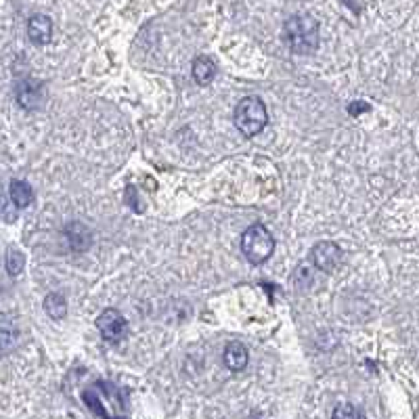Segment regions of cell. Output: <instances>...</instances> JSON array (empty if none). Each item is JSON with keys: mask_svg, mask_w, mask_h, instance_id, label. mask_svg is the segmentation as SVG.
Wrapping results in <instances>:
<instances>
[{"mask_svg": "<svg viewBox=\"0 0 419 419\" xmlns=\"http://www.w3.org/2000/svg\"><path fill=\"white\" fill-rule=\"evenodd\" d=\"M289 49L298 55H310L319 46V22L310 15H293L283 26Z\"/></svg>", "mask_w": 419, "mask_h": 419, "instance_id": "6da1fadb", "label": "cell"}, {"mask_svg": "<svg viewBox=\"0 0 419 419\" xmlns=\"http://www.w3.org/2000/svg\"><path fill=\"white\" fill-rule=\"evenodd\" d=\"M233 120H235V126L239 128L241 135L256 137L264 130V126L268 122L266 105L262 103L260 96H246L237 103Z\"/></svg>", "mask_w": 419, "mask_h": 419, "instance_id": "7a4b0ae2", "label": "cell"}, {"mask_svg": "<svg viewBox=\"0 0 419 419\" xmlns=\"http://www.w3.org/2000/svg\"><path fill=\"white\" fill-rule=\"evenodd\" d=\"M241 252L246 254L248 262L264 264L275 252V239L271 231L262 225H252L250 229H246L241 237Z\"/></svg>", "mask_w": 419, "mask_h": 419, "instance_id": "3957f363", "label": "cell"}, {"mask_svg": "<svg viewBox=\"0 0 419 419\" xmlns=\"http://www.w3.org/2000/svg\"><path fill=\"white\" fill-rule=\"evenodd\" d=\"M96 327L103 336L105 342L110 344H118L124 336H126V330H128V323L124 319V314L116 308H105L99 319H96Z\"/></svg>", "mask_w": 419, "mask_h": 419, "instance_id": "277c9868", "label": "cell"}, {"mask_svg": "<svg viewBox=\"0 0 419 419\" xmlns=\"http://www.w3.org/2000/svg\"><path fill=\"white\" fill-rule=\"evenodd\" d=\"M312 264L323 273H334L342 264V248L334 241H321L312 248Z\"/></svg>", "mask_w": 419, "mask_h": 419, "instance_id": "5b68a950", "label": "cell"}, {"mask_svg": "<svg viewBox=\"0 0 419 419\" xmlns=\"http://www.w3.org/2000/svg\"><path fill=\"white\" fill-rule=\"evenodd\" d=\"M15 96L17 103L22 105L24 110L32 112L38 110V105L42 101V82L38 80H22L15 88Z\"/></svg>", "mask_w": 419, "mask_h": 419, "instance_id": "8992f818", "label": "cell"}, {"mask_svg": "<svg viewBox=\"0 0 419 419\" xmlns=\"http://www.w3.org/2000/svg\"><path fill=\"white\" fill-rule=\"evenodd\" d=\"M28 36L34 44L44 46L53 38V22L46 15H32L28 22Z\"/></svg>", "mask_w": 419, "mask_h": 419, "instance_id": "52a82bcc", "label": "cell"}, {"mask_svg": "<svg viewBox=\"0 0 419 419\" xmlns=\"http://www.w3.org/2000/svg\"><path fill=\"white\" fill-rule=\"evenodd\" d=\"M65 237L74 252H86L92 243V233L82 223H69L65 227Z\"/></svg>", "mask_w": 419, "mask_h": 419, "instance_id": "ba28073f", "label": "cell"}, {"mask_svg": "<svg viewBox=\"0 0 419 419\" xmlns=\"http://www.w3.org/2000/svg\"><path fill=\"white\" fill-rule=\"evenodd\" d=\"M225 365L231 371H243L248 367V348L241 342H229L225 346Z\"/></svg>", "mask_w": 419, "mask_h": 419, "instance_id": "9c48e42d", "label": "cell"}, {"mask_svg": "<svg viewBox=\"0 0 419 419\" xmlns=\"http://www.w3.org/2000/svg\"><path fill=\"white\" fill-rule=\"evenodd\" d=\"M191 71H193V80L199 86H207L210 82L214 80V76H216V63L210 59V57H197L193 61Z\"/></svg>", "mask_w": 419, "mask_h": 419, "instance_id": "30bf717a", "label": "cell"}, {"mask_svg": "<svg viewBox=\"0 0 419 419\" xmlns=\"http://www.w3.org/2000/svg\"><path fill=\"white\" fill-rule=\"evenodd\" d=\"M9 197L13 201V205L17 207H28L34 199V191L26 180H13L9 187Z\"/></svg>", "mask_w": 419, "mask_h": 419, "instance_id": "8fae6325", "label": "cell"}, {"mask_svg": "<svg viewBox=\"0 0 419 419\" xmlns=\"http://www.w3.org/2000/svg\"><path fill=\"white\" fill-rule=\"evenodd\" d=\"M44 310L51 319L55 321H61L65 314H67V302L61 293H49L44 298Z\"/></svg>", "mask_w": 419, "mask_h": 419, "instance_id": "7c38bea8", "label": "cell"}, {"mask_svg": "<svg viewBox=\"0 0 419 419\" xmlns=\"http://www.w3.org/2000/svg\"><path fill=\"white\" fill-rule=\"evenodd\" d=\"M26 266V256L19 250H9L7 252V271L11 277H17Z\"/></svg>", "mask_w": 419, "mask_h": 419, "instance_id": "4fadbf2b", "label": "cell"}, {"mask_svg": "<svg viewBox=\"0 0 419 419\" xmlns=\"http://www.w3.org/2000/svg\"><path fill=\"white\" fill-rule=\"evenodd\" d=\"M15 336H17L15 325H11L9 319H5V321H3V348H5V350H9V346L15 342Z\"/></svg>", "mask_w": 419, "mask_h": 419, "instance_id": "5bb4252c", "label": "cell"}, {"mask_svg": "<svg viewBox=\"0 0 419 419\" xmlns=\"http://www.w3.org/2000/svg\"><path fill=\"white\" fill-rule=\"evenodd\" d=\"M334 415H336V417H363V413H359L357 409H352L350 404H344V407L336 409Z\"/></svg>", "mask_w": 419, "mask_h": 419, "instance_id": "9a60e30c", "label": "cell"}, {"mask_svg": "<svg viewBox=\"0 0 419 419\" xmlns=\"http://www.w3.org/2000/svg\"><path fill=\"white\" fill-rule=\"evenodd\" d=\"M369 110H371V108H369L365 101H354V103L348 105V114H350V116H359L361 112H369Z\"/></svg>", "mask_w": 419, "mask_h": 419, "instance_id": "2e32d148", "label": "cell"}]
</instances>
